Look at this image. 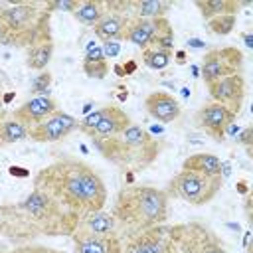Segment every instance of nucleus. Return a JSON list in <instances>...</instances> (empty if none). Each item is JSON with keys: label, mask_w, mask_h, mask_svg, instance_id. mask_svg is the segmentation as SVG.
<instances>
[{"label": "nucleus", "mask_w": 253, "mask_h": 253, "mask_svg": "<svg viewBox=\"0 0 253 253\" xmlns=\"http://www.w3.org/2000/svg\"><path fill=\"white\" fill-rule=\"evenodd\" d=\"M103 113H105V107H101V109H97V111H91L89 115H85L81 121H79V130L81 132H85V134H89L97 125H99V121L103 119Z\"/></svg>", "instance_id": "nucleus-27"}, {"label": "nucleus", "mask_w": 253, "mask_h": 253, "mask_svg": "<svg viewBox=\"0 0 253 253\" xmlns=\"http://www.w3.org/2000/svg\"><path fill=\"white\" fill-rule=\"evenodd\" d=\"M123 71H125V77H126V75H132V73L136 71V61H134V59L125 61V63H123Z\"/></svg>", "instance_id": "nucleus-36"}, {"label": "nucleus", "mask_w": 253, "mask_h": 253, "mask_svg": "<svg viewBox=\"0 0 253 253\" xmlns=\"http://www.w3.org/2000/svg\"><path fill=\"white\" fill-rule=\"evenodd\" d=\"M225 227H229V229H233V231H237V233L241 231V227H239V223H233V221H227V223H225Z\"/></svg>", "instance_id": "nucleus-45"}, {"label": "nucleus", "mask_w": 253, "mask_h": 253, "mask_svg": "<svg viewBox=\"0 0 253 253\" xmlns=\"http://www.w3.org/2000/svg\"><path fill=\"white\" fill-rule=\"evenodd\" d=\"M219 168H221V158L211 152L190 154L182 164V170H192V172H200L208 176H219Z\"/></svg>", "instance_id": "nucleus-17"}, {"label": "nucleus", "mask_w": 253, "mask_h": 253, "mask_svg": "<svg viewBox=\"0 0 253 253\" xmlns=\"http://www.w3.org/2000/svg\"><path fill=\"white\" fill-rule=\"evenodd\" d=\"M51 73L49 71H40L38 77L32 81V87H30V93L32 95H38V97H51Z\"/></svg>", "instance_id": "nucleus-26"}, {"label": "nucleus", "mask_w": 253, "mask_h": 253, "mask_svg": "<svg viewBox=\"0 0 253 253\" xmlns=\"http://www.w3.org/2000/svg\"><path fill=\"white\" fill-rule=\"evenodd\" d=\"M24 138H28V126L26 125H22L20 121H16L14 117L2 121V140H4V146L6 144L20 142Z\"/></svg>", "instance_id": "nucleus-22"}, {"label": "nucleus", "mask_w": 253, "mask_h": 253, "mask_svg": "<svg viewBox=\"0 0 253 253\" xmlns=\"http://www.w3.org/2000/svg\"><path fill=\"white\" fill-rule=\"evenodd\" d=\"M34 188L81 217L107 204L105 182L93 166L77 158H63L42 168L34 176Z\"/></svg>", "instance_id": "nucleus-1"}, {"label": "nucleus", "mask_w": 253, "mask_h": 253, "mask_svg": "<svg viewBox=\"0 0 253 253\" xmlns=\"http://www.w3.org/2000/svg\"><path fill=\"white\" fill-rule=\"evenodd\" d=\"M206 26H208L213 34H217V36H225V34H229V32L233 30V26H235V16H231V14H227V16H217V18L208 20Z\"/></svg>", "instance_id": "nucleus-24"}, {"label": "nucleus", "mask_w": 253, "mask_h": 253, "mask_svg": "<svg viewBox=\"0 0 253 253\" xmlns=\"http://www.w3.org/2000/svg\"><path fill=\"white\" fill-rule=\"evenodd\" d=\"M113 71H115V73H117V77H121V79H123V77H125V71H123V65H119V63H117V65H115V67H113Z\"/></svg>", "instance_id": "nucleus-43"}, {"label": "nucleus", "mask_w": 253, "mask_h": 253, "mask_svg": "<svg viewBox=\"0 0 253 253\" xmlns=\"http://www.w3.org/2000/svg\"><path fill=\"white\" fill-rule=\"evenodd\" d=\"M12 253H65V251L51 249V247H45V245H22V247L14 249Z\"/></svg>", "instance_id": "nucleus-30"}, {"label": "nucleus", "mask_w": 253, "mask_h": 253, "mask_svg": "<svg viewBox=\"0 0 253 253\" xmlns=\"http://www.w3.org/2000/svg\"><path fill=\"white\" fill-rule=\"evenodd\" d=\"M144 109H146V113L154 121H158L162 125L172 123V121H176L182 115L180 103L174 99V95H170L166 91H152V93H148L146 99H144Z\"/></svg>", "instance_id": "nucleus-12"}, {"label": "nucleus", "mask_w": 253, "mask_h": 253, "mask_svg": "<svg viewBox=\"0 0 253 253\" xmlns=\"http://www.w3.org/2000/svg\"><path fill=\"white\" fill-rule=\"evenodd\" d=\"M243 67V53L237 47H217L210 49L204 55V61L200 65V77L204 79L206 85L227 77L241 73Z\"/></svg>", "instance_id": "nucleus-5"}, {"label": "nucleus", "mask_w": 253, "mask_h": 253, "mask_svg": "<svg viewBox=\"0 0 253 253\" xmlns=\"http://www.w3.org/2000/svg\"><path fill=\"white\" fill-rule=\"evenodd\" d=\"M251 134H253V128H251V126H245V128H241L239 134L235 136L237 144H241V146L247 148V154H251Z\"/></svg>", "instance_id": "nucleus-32"}, {"label": "nucleus", "mask_w": 253, "mask_h": 253, "mask_svg": "<svg viewBox=\"0 0 253 253\" xmlns=\"http://www.w3.org/2000/svg\"><path fill=\"white\" fill-rule=\"evenodd\" d=\"M83 71H85V75L87 77H91V79H105L107 77V73H109V63H107V59H103V61H95V59H83Z\"/></svg>", "instance_id": "nucleus-25"}, {"label": "nucleus", "mask_w": 253, "mask_h": 253, "mask_svg": "<svg viewBox=\"0 0 253 253\" xmlns=\"http://www.w3.org/2000/svg\"><path fill=\"white\" fill-rule=\"evenodd\" d=\"M237 190L247 196V182H245V180H239V182H237Z\"/></svg>", "instance_id": "nucleus-41"}, {"label": "nucleus", "mask_w": 253, "mask_h": 253, "mask_svg": "<svg viewBox=\"0 0 253 253\" xmlns=\"http://www.w3.org/2000/svg\"><path fill=\"white\" fill-rule=\"evenodd\" d=\"M194 4L202 12L204 22L217 16H227V14L235 16V12L239 10V2H233V0H196Z\"/></svg>", "instance_id": "nucleus-20"}, {"label": "nucleus", "mask_w": 253, "mask_h": 253, "mask_svg": "<svg viewBox=\"0 0 253 253\" xmlns=\"http://www.w3.org/2000/svg\"><path fill=\"white\" fill-rule=\"evenodd\" d=\"M178 251L186 253H225L221 241L204 225H176Z\"/></svg>", "instance_id": "nucleus-6"}, {"label": "nucleus", "mask_w": 253, "mask_h": 253, "mask_svg": "<svg viewBox=\"0 0 253 253\" xmlns=\"http://www.w3.org/2000/svg\"><path fill=\"white\" fill-rule=\"evenodd\" d=\"M219 176H221V180H227V178L231 176V162H229V160H221Z\"/></svg>", "instance_id": "nucleus-34"}, {"label": "nucleus", "mask_w": 253, "mask_h": 253, "mask_svg": "<svg viewBox=\"0 0 253 253\" xmlns=\"http://www.w3.org/2000/svg\"><path fill=\"white\" fill-rule=\"evenodd\" d=\"M71 237H73L75 253H123V241L117 233L97 235L75 227Z\"/></svg>", "instance_id": "nucleus-11"}, {"label": "nucleus", "mask_w": 253, "mask_h": 253, "mask_svg": "<svg viewBox=\"0 0 253 253\" xmlns=\"http://www.w3.org/2000/svg\"><path fill=\"white\" fill-rule=\"evenodd\" d=\"M128 125H130V119L123 109H119L115 105H105L103 119L89 132V136H91V140H107V138L119 134L121 130H125Z\"/></svg>", "instance_id": "nucleus-14"}, {"label": "nucleus", "mask_w": 253, "mask_h": 253, "mask_svg": "<svg viewBox=\"0 0 253 253\" xmlns=\"http://www.w3.org/2000/svg\"><path fill=\"white\" fill-rule=\"evenodd\" d=\"M241 38H243L245 47H247V49H253V32H245Z\"/></svg>", "instance_id": "nucleus-37"}, {"label": "nucleus", "mask_w": 253, "mask_h": 253, "mask_svg": "<svg viewBox=\"0 0 253 253\" xmlns=\"http://www.w3.org/2000/svg\"><path fill=\"white\" fill-rule=\"evenodd\" d=\"M140 57H142V63L146 67L154 69V71H164L170 65V61H172V53L160 51V49H152V47L142 49L140 51Z\"/></svg>", "instance_id": "nucleus-23"}, {"label": "nucleus", "mask_w": 253, "mask_h": 253, "mask_svg": "<svg viewBox=\"0 0 253 253\" xmlns=\"http://www.w3.org/2000/svg\"><path fill=\"white\" fill-rule=\"evenodd\" d=\"M170 2L164 0H146V2H130V16L132 18H144V20H156L164 18L170 10Z\"/></svg>", "instance_id": "nucleus-21"}, {"label": "nucleus", "mask_w": 253, "mask_h": 253, "mask_svg": "<svg viewBox=\"0 0 253 253\" xmlns=\"http://www.w3.org/2000/svg\"><path fill=\"white\" fill-rule=\"evenodd\" d=\"M237 119L235 113H231L227 107L219 105V103H206L198 113H196V123L200 126L202 132H206V136H211L213 140L221 142L225 140V126L229 123H233Z\"/></svg>", "instance_id": "nucleus-9"}, {"label": "nucleus", "mask_w": 253, "mask_h": 253, "mask_svg": "<svg viewBox=\"0 0 253 253\" xmlns=\"http://www.w3.org/2000/svg\"><path fill=\"white\" fill-rule=\"evenodd\" d=\"M0 43H8V30L2 20H0Z\"/></svg>", "instance_id": "nucleus-38"}, {"label": "nucleus", "mask_w": 253, "mask_h": 253, "mask_svg": "<svg viewBox=\"0 0 253 253\" xmlns=\"http://www.w3.org/2000/svg\"><path fill=\"white\" fill-rule=\"evenodd\" d=\"M186 45L192 47V49H204V47H208L206 42H202V40H198V38H188V40H186Z\"/></svg>", "instance_id": "nucleus-35"}, {"label": "nucleus", "mask_w": 253, "mask_h": 253, "mask_svg": "<svg viewBox=\"0 0 253 253\" xmlns=\"http://www.w3.org/2000/svg\"><path fill=\"white\" fill-rule=\"evenodd\" d=\"M223 180L221 176H208L192 170H180L168 184V196H176L190 206H206L215 198Z\"/></svg>", "instance_id": "nucleus-4"}, {"label": "nucleus", "mask_w": 253, "mask_h": 253, "mask_svg": "<svg viewBox=\"0 0 253 253\" xmlns=\"http://www.w3.org/2000/svg\"><path fill=\"white\" fill-rule=\"evenodd\" d=\"M103 47V53H105V59H115L119 53H121V42H103L101 43Z\"/></svg>", "instance_id": "nucleus-31"}, {"label": "nucleus", "mask_w": 253, "mask_h": 253, "mask_svg": "<svg viewBox=\"0 0 253 253\" xmlns=\"http://www.w3.org/2000/svg\"><path fill=\"white\" fill-rule=\"evenodd\" d=\"M208 87V93L211 95V101L213 103H219L223 107H227L231 113H239L241 105H243V99H245V79L241 73H235V75H227V77H221Z\"/></svg>", "instance_id": "nucleus-10"}, {"label": "nucleus", "mask_w": 253, "mask_h": 253, "mask_svg": "<svg viewBox=\"0 0 253 253\" xmlns=\"http://www.w3.org/2000/svg\"><path fill=\"white\" fill-rule=\"evenodd\" d=\"M2 115H0V146H4V140H2Z\"/></svg>", "instance_id": "nucleus-48"}, {"label": "nucleus", "mask_w": 253, "mask_h": 253, "mask_svg": "<svg viewBox=\"0 0 253 253\" xmlns=\"http://www.w3.org/2000/svg\"><path fill=\"white\" fill-rule=\"evenodd\" d=\"M180 95H182L184 99H190V87H186V85H182V87H180Z\"/></svg>", "instance_id": "nucleus-44"}, {"label": "nucleus", "mask_w": 253, "mask_h": 253, "mask_svg": "<svg viewBox=\"0 0 253 253\" xmlns=\"http://www.w3.org/2000/svg\"><path fill=\"white\" fill-rule=\"evenodd\" d=\"M249 241H251V233L245 231V233H243V247H245L247 251H249Z\"/></svg>", "instance_id": "nucleus-42"}, {"label": "nucleus", "mask_w": 253, "mask_h": 253, "mask_svg": "<svg viewBox=\"0 0 253 253\" xmlns=\"http://www.w3.org/2000/svg\"><path fill=\"white\" fill-rule=\"evenodd\" d=\"M77 227L79 229H85V231H91V233H97V235L117 233V221H115V217L109 211H103V210L83 215L79 219Z\"/></svg>", "instance_id": "nucleus-16"}, {"label": "nucleus", "mask_w": 253, "mask_h": 253, "mask_svg": "<svg viewBox=\"0 0 253 253\" xmlns=\"http://www.w3.org/2000/svg\"><path fill=\"white\" fill-rule=\"evenodd\" d=\"M190 71H192V75H194L196 79L200 77V67H198V65H190Z\"/></svg>", "instance_id": "nucleus-46"}, {"label": "nucleus", "mask_w": 253, "mask_h": 253, "mask_svg": "<svg viewBox=\"0 0 253 253\" xmlns=\"http://www.w3.org/2000/svg\"><path fill=\"white\" fill-rule=\"evenodd\" d=\"M107 12V2H97V0H83L77 4V8L71 12L73 18L87 28H93Z\"/></svg>", "instance_id": "nucleus-19"}, {"label": "nucleus", "mask_w": 253, "mask_h": 253, "mask_svg": "<svg viewBox=\"0 0 253 253\" xmlns=\"http://www.w3.org/2000/svg\"><path fill=\"white\" fill-rule=\"evenodd\" d=\"M130 2H113L109 4L107 2V12L105 16L93 26V36L97 40L103 42H121L123 40V34H125V28L128 24V20L132 18L130 16Z\"/></svg>", "instance_id": "nucleus-7"}, {"label": "nucleus", "mask_w": 253, "mask_h": 253, "mask_svg": "<svg viewBox=\"0 0 253 253\" xmlns=\"http://www.w3.org/2000/svg\"><path fill=\"white\" fill-rule=\"evenodd\" d=\"M93 107H95V103H93V101H87V103L81 107V115H83V117H85V115H89Z\"/></svg>", "instance_id": "nucleus-39"}, {"label": "nucleus", "mask_w": 253, "mask_h": 253, "mask_svg": "<svg viewBox=\"0 0 253 253\" xmlns=\"http://www.w3.org/2000/svg\"><path fill=\"white\" fill-rule=\"evenodd\" d=\"M123 40L132 43V45H136V47H140V51L152 47V42H154V20L130 18L126 28H125Z\"/></svg>", "instance_id": "nucleus-15"}, {"label": "nucleus", "mask_w": 253, "mask_h": 253, "mask_svg": "<svg viewBox=\"0 0 253 253\" xmlns=\"http://www.w3.org/2000/svg\"><path fill=\"white\" fill-rule=\"evenodd\" d=\"M8 172H10V176H14V178H28V176L32 174L28 168H22V166H10Z\"/></svg>", "instance_id": "nucleus-33"}, {"label": "nucleus", "mask_w": 253, "mask_h": 253, "mask_svg": "<svg viewBox=\"0 0 253 253\" xmlns=\"http://www.w3.org/2000/svg\"><path fill=\"white\" fill-rule=\"evenodd\" d=\"M111 215L117 221V229L123 227L128 237L140 231L160 225L168 217V194L154 186H132L126 184L113 206Z\"/></svg>", "instance_id": "nucleus-2"}, {"label": "nucleus", "mask_w": 253, "mask_h": 253, "mask_svg": "<svg viewBox=\"0 0 253 253\" xmlns=\"http://www.w3.org/2000/svg\"><path fill=\"white\" fill-rule=\"evenodd\" d=\"M55 111H57V103L51 97H32L26 103H22L12 117L22 125H26L28 128H32L49 115H53Z\"/></svg>", "instance_id": "nucleus-13"}, {"label": "nucleus", "mask_w": 253, "mask_h": 253, "mask_svg": "<svg viewBox=\"0 0 253 253\" xmlns=\"http://www.w3.org/2000/svg\"><path fill=\"white\" fill-rule=\"evenodd\" d=\"M79 0H55V2H47V12H73L77 8Z\"/></svg>", "instance_id": "nucleus-29"}, {"label": "nucleus", "mask_w": 253, "mask_h": 253, "mask_svg": "<svg viewBox=\"0 0 253 253\" xmlns=\"http://www.w3.org/2000/svg\"><path fill=\"white\" fill-rule=\"evenodd\" d=\"M12 99H14V93H12V91H8V93H4V99H2V101H4V103H10Z\"/></svg>", "instance_id": "nucleus-47"}, {"label": "nucleus", "mask_w": 253, "mask_h": 253, "mask_svg": "<svg viewBox=\"0 0 253 253\" xmlns=\"http://www.w3.org/2000/svg\"><path fill=\"white\" fill-rule=\"evenodd\" d=\"M172 55H174V59H176L178 63H184V61H186V51H182V49L176 51V53H172Z\"/></svg>", "instance_id": "nucleus-40"}, {"label": "nucleus", "mask_w": 253, "mask_h": 253, "mask_svg": "<svg viewBox=\"0 0 253 253\" xmlns=\"http://www.w3.org/2000/svg\"><path fill=\"white\" fill-rule=\"evenodd\" d=\"M93 144L105 156V160L132 174L148 168L164 146L162 140L148 132V128L134 123L107 140H93Z\"/></svg>", "instance_id": "nucleus-3"}, {"label": "nucleus", "mask_w": 253, "mask_h": 253, "mask_svg": "<svg viewBox=\"0 0 253 253\" xmlns=\"http://www.w3.org/2000/svg\"><path fill=\"white\" fill-rule=\"evenodd\" d=\"M77 126H79V121L75 117L63 111H55L36 126L28 128V138H32L34 142H55L65 138L73 130H77Z\"/></svg>", "instance_id": "nucleus-8"}, {"label": "nucleus", "mask_w": 253, "mask_h": 253, "mask_svg": "<svg viewBox=\"0 0 253 253\" xmlns=\"http://www.w3.org/2000/svg\"><path fill=\"white\" fill-rule=\"evenodd\" d=\"M83 59H95V61H103L105 59V53H103V47L99 42L91 40L85 43L83 47Z\"/></svg>", "instance_id": "nucleus-28"}, {"label": "nucleus", "mask_w": 253, "mask_h": 253, "mask_svg": "<svg viewBox=\"0 0 253 253\" xmlns=\"http://www.w3.org/2000/svg\"><path fill=\"white\" fill-rule=\"evenodd\" d=\"M53 55V43H51V38L45 36V38H40L36 40L30 49H28V67L30 69H36V71H45L49 59Z\"/></svg>", "instance_id": "nucleus-18"}]
</instances>
